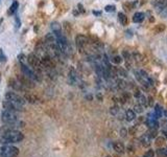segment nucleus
I'll use <instances>...</instances> for the list:
<instances>
[{"mask_svg":"<svg viewBox=\"0 0 167 157\" xmlns=\"http://www.w3.org/2000/svg\"><path fill=\"white\" fill-rule=\"evenodd\" d=\"M24 135L18 130H14V131L6 132L4 134H1L0 137V144H16V142H20L23 140Z\"/></svg>","mask_w":167,"mask_h":157,"instance_id":"nucleus-1","label":"nucleus"},{"mask_svg":"<svg viewBox=\"0 0 167 157\" xmlns=\"http://www.w3.org/2000/svg\"><path fill=\"white\" fill-rule=\"evenodd\" d=\"M20 66H21V70H22L23 74H24L25 77H29V79L33 80V81H35V82H40V81H41V77H40L39 73L35 72L33 69H31L30 67H29L28 65L26 64V62L20 63Z\"/></svg>","mask_w":167,"mask_h":157,"instance_id":"nucleus-2","label":"nucleus"},{"mask_svg":"<svg viewBox=\"0 0 167 157\" xmlns=\"http://www.w3.org/2000/svg\"><path fill=\"white\" fill-rule=\"evenodd\" d=\"M19 154V149L10 144H4L0 148V157H17Z\"/></svg>","mask_w":167,"mask_h":157,"instance_id":"nucleus-3","label":"nucleus"},{"mask_svg":"<svg viewBox=\"0 0 167 157\" xmlns=\"http://www.w3.org/2000/svg\"><path fill=\"white\" fill-rule=\"evenodd\" d=\"M27 62L28 64L30 65L31 67H33V70L35 72H38L40 74L42 70H43V66H42V63H41V59L35 54H30L28 57H27Z\"/></svg>","mask_w":167,"mask_h":157,"instance_id":"nucleus-4","label":"nucleus"},{"mask_svg":"<svg viewBox=\"0 0 167 157\" xmlns=\"http://www.w3.org/2000/svg\"><path fill=\"white\" fill-rule=\"evenodd\" d=\"M1 121H3V124H13L19 121V115L17 114V112L3 109L1 113Z\"/></svg>","mask_w":167,"mask_h":157,"instance_id":"nucleus-5","label":"nucleus"},{"mask_svg":"<svg viewBox=\"0 0 167 157\" xmlns=\"http://www.w3.org/2000/svg\"><path fill=\"white\" fill-rule=\"evenodd\" d=\"M2 105H3L4 110L14 111V112H21V111H23V106H22V105L17 104V103L12 102V100H5Z\"/></svg>","mask_w":167,"mask_h":157,"instance_id":"nucleus-6","label":"nucleus"},{"mask_svg":"<svg viewBox=\"0 0 167 157\" xmlns=\"http://www.w3.org/2000/svg\"><path fill=\"white\" fill-rule=\"evenodd\" d=\"M5 100H12V102H15V103H17V104L22 105V106H24L25 103H26V100H25L24 97L20 96L19 94L15 93V92H10V91L5 93Z\"/></svg>","mask_w":167,"mask_h":157,"instance_id":"nucleus-7","label":"nucleus"},{"mask_svg":"<svg viewBox=\"0 0 167 157\" xmlns=\"http://www.w3.org/2000/svg\"><path fill=\"white\" fill-rule=\"evenodd\" d=\"M87 43H88V39L86 36L77 35L76 37H75V44H76L79 52H81V54H83L84 50H85V47H86V45H87Z\"/></svg>","mask_w":167,"mask_h":157,"instance_id":"nucleus-8","label":"nucleus"},{"mask_svg":"<svg viewBox=\"0 0 167 157\" xmlns=\"http://www.w3.org/2000/svg\"><path fill=\"white\" fill-rule=\"evenodd\" d=\"M8 85H10L14 90H16V91H24L25 90V86L23 85L20 80L10 79V81H8Z\"/></svg>","mask_w":167,"mask_h":157,"instance_id":"nucleus-9","label":"nucleus"},{"mask_svg":"<svg viewBox=\"0 0 167 157\" xmlns=\"http://www.w3.org/2000/svg\"><path fill=\"white\" fill-rule=\"evenodd\" d=\"M68 79H69V82H70L71 85H74V84L77 83V80H78L77 79V72L73 67H71V68L69 69Z\"/></svg>","mask_w":167,"mask_h":157,"instance_id":"nucleus-10","label":"nucleus"},{"mask_svg":"<svg viewBox=\"0 0 167 157\" xmlns=\"http://www.w3.org/2000/svg\"><path fill=\"white\" fill-rule=\"evenodd\" d=\"M50 28H51L52 33H54L55 36H60L62 35V27H61V24L58 22H51L50 24Z\"/></svg>","mask_w":167,"mask_h":157,"instance_id":"nucleus-11","label":"nucleus"},{"mask_svg":"<svg viewBox=\"0 0 167 157\" xmlns=\"http://www.w3.org/2000/svg\"><path fill=\"white\" fill-rule=\"evenodd\" d=\"M113 148H114V151H116L117 153H119V154H123V153L125 152L124 144H123L122 142H120V141L114 142V144H113Z\"/></svg>","mask_w":167,"mask_h":157,"instance_id":"nucleus-12","label":"nucleus"},{"mask_svg":"<svg viewBox=\"0 0 167 157\" xmlns=\"http://www.w3.org/2000/svg\"><path fill=\"white\" fill-rule=\"evenodd\" d=\"M154 5L158 12H162L163 10H165L167 6V0H157V2H154Z\"/></svg>","mask_w":167,"mask_h":157,"instance_id":"nucleus-13","label":"nucleus"},{"mask_svg":"<svg viewBox=\"0 0 167 157\" xmlns=\"http://www.w3.org/2000/svg\"><path fill=\"white\" fill-rule=\"evenodd\" d=\"M144 18H145V15H144L143 13H141V12H138L133 16V21L135 23H140V22H142V21L144 20Z\"/></svg>","mask_w":167,"mask_h":157,"instance_id":"nucleus-14","label":"nucleus"},{"mask_svg":"<svg viewBox=\"0 0 167 157\" xmlns=\"http://www.w3.org/2000/svg\"><path fill=\"white\" fill-rule=\"evenodd\" d=\"M136 118V112L134 110H131V109H129V110L125 111V119H126L127 121H134V119Z\"/></svg>","mask_w":167,"mask_h":157,"instance_id":"nucleus-15","label":"nucleus"},{"mask_svg":"<svg viewBox=\"0 0 167 157\" xmlns=\"http://www.w3.org/2000/svg\"><path fill=\"white\" fill-rule=\"evenodd\" d=\"M113 68H114L117 75H120V77H127V71L125 70L124 68H122V67H113Z\"/></svg>","mask_w":167,"mask_h":157,"instance_id":"nucleus-16","label":"nucleus"},{"mask_svg":"<svg viewBox=\"0 0 167 157\" xmlns=\"http://www.w3.org/2000/svg\"><path fill=\"white\" fill-rule=\"evenodd\" d=\"M19 7V2L17 1V0H15L14 2L12 3V5L10 6V8H8V15H14L15 13L17 12V10H18Z\"/></svg>","mask_w":167,"mask_h":157,"instance_id":"nucleus-17","label":"nucleus"},{"mask_svg":"<svg viewBox=\"0 0 167 157\" xmlns=\"http://www.w3.org/2000/svg\"><path fill=\"white\" fill-rule=\"evenodd\" d=\"M118 21L121 23L122 25H127V22H129V20H127V17L125 16L123 13H119L118 14Z\"/></svg>","mask_w":167,"mask_h":157,"instance_id":"nucleus-18","label":"nucleus"},{"mask_svg":"<svg viewBox=\"0 0 167 157\" xmlns=\"http://www.w3.org/2000/svg\"><path fill=\"white\" fill-rule=\"evenodd\" d=\"M149 140H150V138H149V136H148L147 134H144V135L141 137V142H142V144H143L144 147L149 146V144H150Z\"/></svg>","mask_w":167,"mask_h":157,"instance_id":"nucleus-19","label":"nucleus"},{"mask_svg":"<svg viewBox=\"0 0 167 157\" xmlns=\"http://www.w3.org/2000/svg\"><path fill=\"white\" fill-rule=\"evenodd\" d=\"M138 100H139V104L141 105L142 107H146L147 106V98L145 97V96L143 95V94H141V95L138 97Z\"/></svg>","mask_w":167,"mask_h":157,"instance_id":"nucleus-20","label":"nucleus"},{"mask_svg":"<svg viewBox=\"0 0 167 157\" xmlns=\"http://www.w3.org/2000/svg\"><path fill=\"white\" fill-rule=\"evenodd\" d=\"M146 134L149 136L150 139H151V138H156L157 136H158V135H157V129H156V128H150Z\"/></svg>","mask_w":167,"mask_h":157,"instance_id":"nucleus-21","label":"nucleus"},{"mask_svg":"<svg viewBox=\"0 0 167 157\" xmlns=\"http://www.w3.org/2000/svg\"><path fill=\"white\" fill-rule=\"evenodd\" d=\"M116 84L118 86V88H121V89H124L126 87V83L121 79H116Z\"/></svg>","mask_w":167,"mask_h":157,"instance_id":"nucleus-22","label":"nucleus"},{"mask_svg":"<svg viewBox=\"0 0 167 157\" xmlns=\"http://www.w3.org/2000/svg\"><path fill=\"white\" fill-rule=\"evenodd\" d=\"M165 141V137L164 136H157L156 137V144L157 146H162Z\"/></svg>","mask_w":167,"mask_h":157,"instance_id":"nucleus-23","label":"nucleus"},{"mask_svg":"<svg viewBox=\"0 0 167 157\" xmlns=\"http://www.w3.org/2000/svg\"><path fill=\"white\" fill-rule=\"evenodd\" d=\"M154 114H156L157 118L162 116V108H161L159 105H157L156 106V109H154Z\"/></svg>","mask_w":167,"mask_h":157,"instance_id":"nucleus-24","label":"nucleus"},{"mask_svg":"<svg viewBox=\"0 0 167 157\" xmlns=\"http://www.w3.org/2000/svg\"><path fill=\"white\" fill-rule=\"evenodd\" d=\"M157 154H158L160 157H166L167 156V150L161 148V149H159V150L157 151Z\"/></svg>","mask_w":167,"mask_h":157,"instance_id":"nucleus-25","label":"nucleus"},{"mask_svg":"<svg viewBox=\"0 0 167 157\" xmlns=\"http://www.w3.org/2000/svg\"><path fill=\"white\" fill-rule=\"evenodd\" d=\"M119 112V107L118 106H113L110 108V113L112 115H117Z\"/></svg>","mask_w":167,"mask_h":157,"instance_id":"nucleus-26","label":"nucleus"},{"mask_svg":"<svg viewBox=\"0 0 167 157\" xmlns=\"http://www.w3.org/2000/svg\"><path fill=\"white\" fill-rule=\"evenodd\" d=\"M112 61H113V63H115V64H120V63L122 62V57L115 56V57H113Z\"/></svg>","mask_w":167,"mask_h":157,"instance_id":"nucleus-27","label":"nucleus"},{"mask_svg":"<svg viewBox=\"0 0 167 157\" xmlns=\"http://www.w3.org/2000/svg\"><path fill=\"white\" fill-rule=\"evenodd\" d=\"M24 98L26 100H28V102H30V103H35V102H37V97H35V96H33V95H29V94H26Z\"/></svg>","mask_w":167,"mask_h":157,"instance_id":"nucleus-28","label":"nucleus"},{"mask_svg":"<svg viewBox=\"0 0 167 157\" xmlns=\"http://www.w3.org/2000/svg\"><path fill=\"white\" fill-rule=\"evenodd\" d=\"M134 111H135L136 113H142L143 112V107H142L140 104L135 105V107H134Z\"/></svg>","mask_w":167,"mask_h":157,"instance_id":"nucleus-29","label":"nucleus"},{"mask_svg":"<svg viewBox=\"0 0 167 157\" xmlns=\"http://www.w3.org/2000/svg\"><path fill=\"white\" fill-rule=\"evenodd\" d=\"M133 57H134V59H135V61H137V62H141L142 59H143V57H142L139 52H134Z\"/></svg>","mask_w":167,"mask_h":157,"instance_id":"nucleus-30","label":"nucleus"},{"mask_svg":"<svg viewBox=\"0 0 167 157\" xmlns=\"http://www.w3.org/2000/svg\"><path fill=\"white\" fill-rule=\"evenodd\" d=\"M5 62H6V57L3 54L2 48H0V63H5Z\"/></svg>","mask_w":167,"mask_h":157,"instance_id":"nucleus-31","label":"nucleus"},{"mask_svg":"<svg viewBox=\"0 0 167 157\" xmlns=\"http://www.w3.org/2000/svg\"><path fill=\"white\" fill-rule=\"evenodd\" d=\"M143 157H154V150H148L143 155Z\"/></svg>","mask_w":167,"mask_h":157,"instance_id":"nucleus-32","label":"nucleus"},{"mask_svg":"<svg viewBox=\"0 0 167 157\" xmlns=\"http://www.w3.org/2000/svg\"><path fill=\"white\" fill-rule=\"evenodd\" d=\"M115 10H116L115 5H111V4H109V5H106V7H104V10H106V12H115Z\"/></svg>","mask_w":167,"mask_h":157,"instance_id":"nucleus-33","label":"nucleus"},{"mask_svg":"<svg viewBox=\"0 0 167 157\" xmlns=\"http://www.w3.org/2000/svg\"><path fill=\"white\" fill-rule=\"evenodd\" d=\"M141 92H140V90L139 89H138V88L137 87H136V88H134V95H135V97H139V96L140 95H141Z\"/></svg>","mask_w":167,"mask_h":157,"instance_id":"nucleus-34","label":"nucleus"},{"mask_svg":"<svg viewBox=\"0 0 167 157\" xmlns=\"http://www.w3.org/2000/svg\"><path fill=\"white\" fill-rule=\"evenodd\" d=\"M122 54H123V57H124L125 60H126V61H129V60H131V54H129V52H126V50H123Z\"/></svg>","mask_w":167,"mask_h":157,"instance_id":"nucleus-35","label":"nucleus"},{"mask_svg":"<svg viewBox=\"0 0 167 157\" xmlns=\"http://www.w3.org/2000/svg\"><path fill=\"white\" fill-rule=\"evenodd\" d=\"M15 23H16V28H20L21 22H20V19H19L18 17H15Z\"/></svg>","mask_w":167,"mask_h":157,"instance_id":"nucleus-36","label":"nucleus"},{"mask_svg":"<svg viewBox=\"0 0 167 157\" xmlns=\"http://www.w3.org/2000/svg\"><path fill=\"white\" fill-rule=\"evenodd\" d=\"M127 130L126 129H121L120 130V133H121V136H122V137H125V136H126V134H127Z\"/></svg>","mask_w":167,"mask_h":157,"instance_id":"nucleus-37","label":"nucleus"},{"mask_svg":"<svg viewBox=\"0 0 167 157\" xmlns=\"http://www.w3.org/2000/svg\"><path fill=\"white\" fill-rule=\"evenodd\" d=\"M165 29V26L163 24H160V25H158V27H157V31H164Z\"/></svg>","mask_w":167,"mask_h":157,"instance_id":"nucleus-38","label":"nucleus"},{"mask_svg":"<svg viewBox=\"0 0 167 157\" xmlns=\"http://www.w3.org/2000/svg\"><path fill=\"white\" fill-rule=\"evenodd\" d=\"M147 103H148V105H149V106L151 107L152 104H154V98H152L151 96H149V97L147 98Z\"/></svg>","mask_w":167,"mask_h":157,"instance_id":"nucleus-39","label":"nucleus"},{"mask_svg":"<svg viewBox=\"0 0 167 157\" xmlns=\"http://www.w3.org/2000/svg\"><path fill=\"white\" fill-rule=\"evenodd\" d=\"M77 7H78V10H79V12L81 13H85V10H84V7H83V5H81V3L77 5Z\"/></svg>","mask_w":167,"mask_h":157,"instance_id":"nucleus-40","label":"nucleus"},{"mask_svg":"<svg viewBox=\"0 0 167 157\" xmlns=\"http://www.w3.org/2000/svg\"><path fill=\"white\" fill-rule=\"evenodd\" d=\"M162 133H163V136H164L165 138H167V131H165V130H164Z\"/></svg>","mask_w":167,"mask_h":157,"instance_id":"nucleus-41","label":"nucleus"},{"mask_svg":"<svg viewBox=\"0 0 167 157\" xmlns=\"http://www.w3.org/2000/svg\"><path fill=\"white\" fill-rule=\"evenodd\" d=\"M97 98H98V100H102V96H101V94L98 93V94H97Z\"/></svg>","mask_w":167,"mask_h":157,"instance_id":"nucleus-42","label":"nucleus"},{"mask_svg":"<svg viewBox=\"0 0 167 157\" xmlns=\"http://www.w3.org/2000/svg\"><path fill=\"white\" fill-rule=\"evenodd\" d=\"M86 98H88L89 100H92V95H86Z\"/></svg>","mask_w":167,"mask_h":157,"instance_id":"nucleus-43","label":"nucleus"},{"mask_svg":"<svg viewBox=\"0 0 167 157\" xmlns=\"http://www.w3.org/2000/svg\"><path fill=\"white\" fill-rule=\"evenodd\" d=\"M93 14L94 15H97V16H98V15H100V12H95V10H93Z\"/></svg>","mask_w":167,"mask_h":157,"instance_id":"nucleus-44","label":"nucleus"},{"mask_svg":"<svg viewBox=\"0 0 167 157\" xmlns=\"http://www.w3.org/2000/svg\"><path fill=\"white\" fill-rule=\"evenodd\" d=\"M0 81H1V74H0Z\"/></svg>","mask_w":167,"mask_h":157,"instance_id":"nucleus-45","label":"nucleus"},{"mask_svg":"<svg viewBox=\"0 0 167 157\" xmlns=\"http://www.w3.org/2000/svg\"><path fill=\"white\" fill-rule=\"evenodd\" d=\"M106 157H111V156H106Z\"/></svg>","mask_w":167,"mask_h":157,"instance_id":"nucleus-46","label":"nucleus"},{"mask_svg":"<svg viewBox=\"0 0 167 157\" xmlns=\"http://www.w3.org/2000/svg\"><path fill=\"white\" fill-rule=\"evenodd\" d=\"M166 150H167V149H166Z\"/></svg>","mask_w":167,"mask_h":157,"instance_id":"nucleus-47","label":"nucleus"}]
</instances>
